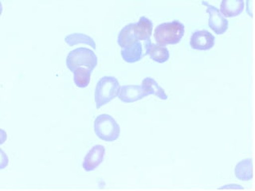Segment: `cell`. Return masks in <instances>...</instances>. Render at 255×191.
<instances>
[{
    "mask_svg": "<svg viewBox=\"0 0 255 191\" xmlns=\"http://www.w3.org/2000/svg\"><path fill=\"white\" fill-rule=\"evenodd\" d=\"M119 82L115 77H103L99 80L95 89V102L97 109L111 101L119 94Z\"/></svg>",
    "mask_w": 255,
    "mask_h": 191,
    "instance_id": "cell-2",
    "label": "cell"
},
{
    "mask_svg": "<svg viewBox=\"0 0 255 191\" xmlns=\"http://www.w3.org/2000/svg\"><path fill=\"white\" fill-rule=\"evenodd\" d=\"M215 38L208 30H196L190 38V46L195 50H210L215 45Z\"/></svg>",
    "mask_w": 255,
    "mask_h": 191,
    "instance_id": "cell-6",
    "label": "cell"
},
{
    "mask_svg": "<svg viewBox=\"0 0 255 191\" xmlns=\"http://www.w3.org/2000/svg\"><path fill=\"white\" fill-rule=\"evenodd\" d=\"M97 65L98 57L95 53L86 47L77 48L72 50L66 58V66L72 72L81 66H85L93 72Z\"/></svg>",
    "mask_w": 255,
    "mask_h": 191,
    "instance_id": "cell-3",
    "label": "cell"
},
{
    "mask_svg": "<svg viewBox=\"0 0 255 191\" xmlns=\"http://www.w3.org/2000/svg\"><path fill=\"white\" fill-rule=\"evenodd\" d=\"M184 32V25L178 20H174L172 22H163L156 26L154 37L158 45L165 46L180 42Z\"/></svg>",
    "mask_w": 255,
    "mask_h": 191,
    "instance_id": "cell-1",
    "label": "cell"
},
{
    "mask_svg": "<svg viewBox=\"0 0 255 191\" xmlns=\"http://www.w3.org/2000/svg\"><path fill=\"white\" fill-rule=\"evenodd\" d=\"M118 42L119 46L123 49L131 46L135 42H139L134 34L132 23L127 24L120 31Z\"/></svg>",
    "mask_w": 255,
    "mask_h": 191,
    "instance_id": "cell-14",
    "label": "cell"
},
{
    "mask_svg": "<svg viewBox=\"0 0 255 191\" xmlns=\"http://www.w3.org/2000/svg\"><path fill=\"white\" fill-rule=\"evenodd\" d=\"M92 71L87 68L78 67L74 71V83L79 88H86L90 84Z\"/></svg>",
    "mask_w": 255,
    "mask_h": 191,
    "instance_id": "cell-17",
    "label": "cell"
},
{
    "mask_svg": "<svg viewBox=\"0 0 255 191\" xmlns=\"http://www.w3.org/2000/svg\"><path fill=\"white\" fill-rule=\"evenodd\" d=\"M147 96L141 86H124L120 89L118 97L124 103H132Z\"/></svg>",
    "mask_w": 255,
    "mask_h": 191,
    "instance_id": "cell-8",
    "label": "cell"
},
{
    "mask_svg": "<svg viewBox=\"0 0 255 191\" xmlns=\"http://www.w3.org/2000/svg\"><path fill=\"white\" fill-rule=\"evenodd\" d=\"M235 176L241 181H249L253 179V160L247 159L238 163L235 169Z\"/></svg>",
    "mask_w": 255,
    "mask_h": 191,
    "instance_id": "cell-13",
    "label": "cell"
},
{
    "mask_svg": "<svg viewBox=\"0 0 255 191\" xmlns=\"http://www.w3.org/2000/svg\"><path fill=\"white\" fill-rule=\"evenodd\" d=\"M94 131L104 141L114 142L119 138L121 128L111 115L101 114L94 120Z\"/></svg>",
    "mask_w": 255,
    "mask_h": 191,
    "instance_id": "cell-4",
    "label": "cell"
},
{
    "mask_svg": "<svg viewBox=\"0 0 255 191\" xmlns=\"http://www.w3.org/2000/svg\"><path fill=\"white\" fill-rule=\"evenodd\" d=\"M152 22L145 16L139 18L136 23H132L134 34L138 41H147L150 39L152 32Z\"/></svg>",
    "mask_w": 255,
    "mask_h": 191,
    "instance_id": "cell-10",
    "label": "cell"
},
{
    "mask_svg": "<svg viewBox=\"0 0 255 191\" xmlns=\"http://www.w3.org/2000/svg\"><path fill=\"white\" fill-rule=\"evenodd\" d=\"M207 6V14H209V27L215 32V34H223L227 31L228 28V21L219 11L218 8L210 5L207 2H202Z\"/></svg>",
    "mask_w": 255,
    "mask_h": 191,
    "instance_id": "cell-5",
    "label": "cell"
},
{
    "mask_svg": "<svg viewBox=\"0 0 255 191\" xmlns=\"http://www.w3.org/2000/svg\"><path fill=\"white\" fill-rule=\"evenodd\" d=\"M245 6L243 0H223L220 5L222 14L226 17H235L241 14Z\"/></svg>",
    "mask_w": 255,
    "mask_h": 191,
    "instance_id": "cell-12",
    "label": "cell"
},
{
    "mask_svg": "<svg viewBox=\"0 0 255 191\" xmlns=\"http://www.w3.org/2000/svg\"><path fill=\"white\" fill-rule=\"evenodd\" d=\"M65 41L66 43L70 46H74L79 43L86 44L91 46L93 49H96L95 42L94 40L86 34H82V33H74V34H68L65 38Z\"/></svg>",
    "mask_w": 255,
    "mask_h": 191,
    "instance_id": "cell-16",
    "label": "cell"
},
{
    "mask_svg": "<svg viewBox=\"0 0 255 191\" xmlns=\"http://www.w3.org/2000/svg\"><path fill=\"white\" fill-rule=\"evenodd\" d=\"M141 86L143 90L147 92L148 95L154 94L161 99H167V98H168L165 92L163 90V88L160 87L153 78H144L142 81Z\"/></svg>",
    "mask_w": 255,
    "mask_h": 191,
    "instance_id": "cell-15",
    "label": "cell"
},
{
    "mask_svg": "<svg viewBox=\"0 0 255 191\" xmlns=\"http://www.w3.org/2000/svg\"><path fill=\"white\" fill-rule=\"evenodd\" d=\"M121 54H122L124 61L128 63L139 62L144 56H146L145 53H143L141 42L139 41L132 44L131 46L122 50Z\"/></svg>",
    "mask_w": 255,
    "mask_h": 191,
    "instance_id": "cell-11",
    "label": "cell"
},
{
    "mask_svg": "<svg viewBox=\"0 0 255 191\" xmlns=\"http://www.w3.org/2000/svg\"><path fill=\"white\" fill-rule=\"evenodd\" d=\"M106 155V148L103 145H95L88 152L84 159L82 167L85 171H92L98 168V166L103 162Z\"/></svg>",
    "mask_w": 255,
    "mask_h": 191,
    "instance_id": "cell-7",
    "label": "cell"
},
{
    "mask_svg": "<svg viewBox=\"0 0 255 191\" xmlns=\"http://www.w3.org/2000/svg\"><path fill=\"white\" fill-rule=\"evenodd\" d=\"M144 47L146 55H149L151 60L158 63H163L169 59V51L165 46L151 43V40L148 39L145 41Z\"/></svg>",
    "mask_w": 255,
    "mask_h": 191,
    "instance_id": "cell-9",
    "label": "cell"
}]
</instances>
